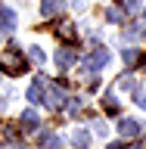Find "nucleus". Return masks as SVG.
<instances>
[{"mask_svg":"<svg viewBox=\"0 0 146 149\" xmlns=\"http://www.w3.org/2000/svg\"><path fill=\"white\" fill-rule=\"evenodd\" d=\"M140 130L143 127H140V121H134V118H121L118 121V134L121 137H137Z\"/></svg>","mask_w":146,"mask_h":149,"instance_id":"obj_1","label":"nucleus"},{"mask_svg":"<svg viewBox=\"0 0 146 149\" xmlns=\"http://www.w3.org/2000/svg\"><path fill=\"white\" fill-rule=\"evenodd\" d=\"M0 28H3V31H13V28H16V13L9 6H0Z\"/></svg>","mask_w":146,"mask_h":149,"instance_id":"obj_2","label":"nucleus"},{"mask_svg":"<svg viewBox=\"0 0 146 149\" xmlns=\"http://www.w3.org/2000/svg\"><path fill=\"white\" fill-rule=\"evenodd\" d=\"M72 146L75 149H87L90 146V134L87 130H72Z\"/></svg>","mask_w":146,"mask_h":149,"instance_id":"obj_3","label":"nucleus"},{"mask_svg":"<svg viewBox=\"0 0 146 149\" xmlns=\"http://www.w3.org/2000/svg\"><path fill=\"white\" fill-rule=\"evenodd\" d=\"M87 62H90V68H100V65L109 62V53H106V50H96V53H90V59H87Z\"/></svg>","mask_w":146,"mask_h":149,"instance_id":"obj_4","label":"nucleus"},{"mask_svg":"<svg viewBox=\"0 0 146 149\" xmlns=\"http://www.w3.org/2000/svg\"><path fill=\"white\" fill-rule=\"evenodd\" d=\"M19 121H22V127H25V130H34L37 127V112H31V109L22 112V118H19Z\"/></svg>","mask_w":146,"mask_h":149,"instance_id":"obj_5","label":"nucleus"},{"mask_svg":"<svg viewBox=\"0 0 146 149\" xmlns=\"http://www.w3.org/2000/svg\"><path fill=\"white\" fill-rule=\"evenodd\" d=\"M41 96H44V81H34L31 87H28V100H31V102H41Z\"/></svg>","mask_w":146,"mask_h":149,"instance_id":"obj_6","label":"nucleus"},{"mask_svg":"<svg viewBox=\"0 0 146 149\" xmlns=\"http://www.w3.org/2000/svg\"><path fill=\"white\" fill-rule=\"evenodd\" d=\"M59 6H62L59 0H44V3H41V13H44V16H56Z\"/></svg>","mask_w":146,"mask_h":149,"instance_id":"obj_7","label":"nucleus"},{"mask_svg":"<svg viewBox=\"0 0 146 149\" xmlns=\"http://www.w3.org/2000/svg\"><path fill=\"white\" fill-rule=\"evenodd\" d=\"M56 62H59V68H65V65H72V62H75V53H72V50H59Z\"/></svg>","mask_w":146,"mask_h":149,"instance_id":"obj_8","label":"nucleus"},{"mask_svg":"<svg viewBox=\"0 0 146 149\" xmlns=\"http://www.w3.org/2000/svg\"><path fill=\"white\" fill-rule=\"evenodd\" d=\"M28 50H31V59H34V62H44V59H47V53H44V50H41L37 44H31Z\"/></svg>","mask_w":146,"mask_h":149,"instance_id":"obj_9","label":"nucleus"},{"mask_svg":"<svg viewBox=\"0 0 146 149\" xmlns=\"http://www.w3.org/2000/svg\"><path fill=\"white\" fill-rule=\"evenodd\" d=\"M137 106H140V109H146V90H140V96H137Z\"/></svg>","mask_w":146,"mask_h":149,"instance_id":"obj_10","label":"nucleus"},{"mask_svg":"<svg viewBox=\"0 0 146 149\" xmlns=\"http://www.w3.org/2000/svg\"><path fill=\"white\" fill-rule=\"evenodd\" d=\"M112 149H124V146H112Z\"/></svg>","mask_w":146,"mask_h":149,"instance_id":"obj_11","label":"nucleus"}]
</instances>
